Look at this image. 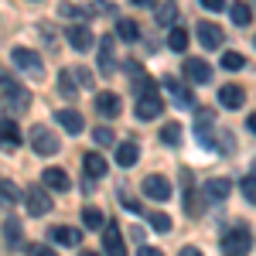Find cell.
<instances>
[{"instance_id":"obj_1","label":"cell","mask_w":256,"mask_h":256,"mask_svg":"<svg viewBox=\"0 0 256 256\" xmlns=\"http://www.w3.org/2000/svg\"><path fill=\"white\" fill-rule=\"evenodd\" d=\"M253 250V232L246 226H232L222 232V256H250Z\"/></svg>"},{"instance_id":"obj_2","label":"cell","mask_w":256,"mask_h":256,"mask_svg":"<svg viewBox=\"0 0 256 256\" xmlns=\"http://www.w3.org/2000/svg\"><path fill=\"white\" fill-rule=\"evenodd\" d=\"M0 96H4V106H7V110H14V113H24V110L31 106L28 89H24L14 76H4V79H0Z\"/></svg>"},{"instance_id":"obj_3","label":"cell","mask_w":256,"mask_h":256,"mask_svg":"<svg viewBox=\"0 0 256 256\" xmlns=\"http://www.w3.org/2000/svg\"><path fill=\"white\" fill-rule=\"evenodd\" d=\"M137 120H158L160 113H164V99H160V92H158V86L150 82L144 92H137Z\"/></svg>"},{"instance_id":"obj_4","label":"cell","mask_w":256,"mask_h":256,"mask_svg":"<svg viewBox=\"0 0 256 256\" xmlns=\"http://www.w3.org/2000/svg\"><path fill=\"white\" fill-rule=\"evenodd\" d=\"M10 58H14V65H18L24 76H31V79H44V62H41L38 52H31V48H14L10 52Z\"/></svg>"},{"instance_id":"obj_5","label":"cell","mask_w":256,"mask_h":256,"mask_svg":"<svg viewBox=\"0 0 256 256\" xmlns=\"http://www.w3.org/2000/svg\"><path fill=\"white\" fill-rule=\"evenodd\" d=\"M31 147H34V154L38 158H52V154H58V147H62V140L55 137V130H48V126H34L31 130Z\"/></svg>"},{"instance_id":"obj_6","label":"cell","mask_w":256,"mask_h":256,"mask_svg":"<svg viewBox=\"0 0 256 256\" xmlns=\"http://www.w3.org/2000/svg\"><path fill=\"white\" fill-rule=\"evenodd\" d=\"M24 202H28V212H31V216H38V218H41V216H48V212L55 208L52 195H48L41 184H31V188L24 192Z\"/></svg>"},{"instance_id":"obj_7","label":"cell","mask_w":256,"mask_h":256,"mask_svg":"<svg viewBox=\"0 0 256 256\" xmlns=\"http://www.w3.org/2000/svg\"><path fill=\"white\" fill-rule=\"evenodd\" d=\"M140 188H144V195L154 198V202H168V198L174 195V188H171V181L164 174H147L140 181Z\"/></svg>"},{"instance_id":"obj_8","label":"cell","mask_w":256,"mask_h":256,"mask_svg":"<svg viewBox=\"0 0 256 256\" xmlns=\"http://www.w3.org/2000/svg\"><path fill=\"white\" fill-rule=\"evenodd\" d=\"M164 89L171 92V99H174L178 110H192V106H195V92H192L184 82H178L174 76H164Z\"/></svg>"},{"instance_id":"obj_9","label":"cell","mask_w":256,"mask_h":256,"mask_svg":"<svg viewBox=\"0 0 256 256\" xmlns=\"http://www.w3.org/2000/svg\"><path fill=\"white\" fill-rule=\"evenodd\" d=\"M181 72H184V76H188L192 82H198V86L212 79V65H208L205 58H184V65H181Z\"/></svg>"},{"instance_id":"obj_10","label":"cell","mask_w":256,"mask_h":256,"mask_svg":"<svg viewBox=\"0 0 256 256\" xmlns=\"http://www.w3.org/2000/svg\"><path fill=\"white\" fill-rule=\"evenodd\" d=\"M48 239H52L55 246H68V250H76V246L82 242V232H79V229H72V226H52Z\"/></svg>"},{"instance_id":"obj_11","label":"cell","mask_w":256,"mask_h":256,"mask_svg":"<svg viewBox=\"0 0 256 256\" xmlns=\"http://www.w3.org/2000/svg\"><path fill=\"white\" fill-rule=\"evenodd\" d=\"M96 113H102V116H120V113H123V99L116 96V92H110V89H106V92H96Z\"/></svg>"},{"instance_id":"obj_12","label":"cell","mask_w":256,"mask_h":256,"mask_svg":"<svg viewBox=\"0 0 256 256\" xmlns=\"http://www.w3.org/2000/svg\"><path fill=\"white\" fill-rule=\"evenodd\" d=\"M102 250H106V256H126V246H123V236H120L116 222L106 226V232H102Z\"/></svg>"},{"instance_id":"obj_13","label":"cell","mask_w":256,"mask_h":256,"mask_svg":"<svg viewBox=\"0 0 256 256\" xmlns=\"http://www.w3.org/2000/svg\"><path fill=\"white\" fill-rule=\"evenodd\" d=\"M198 41H202V48H222L226 34H222V28H218V24L202 20V24H198Z\"/></svg>"},{"instance_id":"obj_14","label":"cell","mask_w":256,"mask_h":256,"mask_svg":"<svg viewBox=\"0 0 256 256\" xmlns=\"http://www.w3.org/2000/svg\"><path fill=\"white\" fill-rule=\"evenodd\" d=\"M202 195L212 198V202H226V198L232 195V181H226V178H212V181L202 184Z\"/></svg>"},{"instance_id":"obj_15","label":"cell","mask_w":256,"mask_h":256,"mask_svg":"<svg viewBox=\"0 0 256 256\" xmlns=\"http://www.w3.org/2000/svg\"><path fill=\"white\" fill-rule=\"evenodd\" d=\"M68 44H72L76 52H89V48L96 44V38H92V31H89L86 24H72V28H68Z\"/></svg>"},{"instance_id":"obj_16","label":"cell","mask_w":256,"mask_h":256,"mask_svg":"<svg viewBox=\"0 0 256 256\" xmlns=\"http://www.w3.org/2000/svg\"><path fill=\"white\" fill-rule=\"evenodd\" d=\"M55 120H58V126H62V130H68L72 137L86 130V120H82L79 110H58V113H55Z\"/></svg>"},{"instance_id":"obj_17","label":"cell","mask_w":256,"mask_h":256,"mask_svg":"<svg viewBox=\"0 0 256 256\" xmlns=\"http://www.w3.org/2000/svg\"><path fill=\"white\" fill-rule=\"evenodd\" d=\"M99 72L102 76H113L116 72V58H113V38H99Z\"/></svg>"},{"instance_id":"obj_18","label":"cell","mask_w":256,"mask_h":256,"mask_svg":"<svg viewBox=\"0 0 256 256\" xmlns=\"http://www.w3.org/2000/svg\"><path fill=\"white\" fill-rule=\"evenodd\" d=\"M218 102H222L226 110H239V106L246 102L242 86H232V82H229V86H222V89H218Z\"/></svg>"},{"instance_id":"obj_19","label":"cell","mask_w":256,"mask_h":256,"mask_svg":"<svg viewBox=\"0 0 256 256\" xmlns=\"http://www.w3.org/2000/svg\"><path fill=\"white\" fill-rule=\"evenodd\" d=\"M41 184H48L52 192H68V184H72V181H68V174H65L62 168H48V171L41 174Z\"/></svg>"},{"instance_id":"obj_20","label":"cell","mask_w":256,"mask_h":256,"mask_svg":"<svg viewBox=\"0 0 256 256\" xmlns=\"http://www.w3.org/2000/svg\"><path fill=\"white\" fill-rule=\"evenodd\" d=\"M82 164H86V174L89 178H102L106 174V158H102L99 150H86V154H82Z\"/></svg>"},{"instance_id":"obj_21","label":"cell","mask_w":256,"mask_h":256,"mask_svg":"<svg viewBox=\"0 0 256 256\" xmlns=\"http://www.w3.org/2000/svg\"><path fill=\"white\" fill-rule=\"evenodd\" d=\"M20 236H24V232H20V222L14 216H7L4 218V246H7V250H18Z\"/></svg>"},{"instance_id":"obj_22","label":"cell","mask_w":256,"mask_h":256,"mask_svg":"<svg viewBox=\"0 0 256 256\" xmlns=\"http://www.w3.org/2000/svg\"><path fill=\"white\" fill-rule=\"evenodd\" d=\"M18 147H20V126L10 116H4V150L10 154V150H18Z\"/></svg>"},{"instance_id":"obj_23","label":"cell","mask_w":256,"mask_h":256,"mask_svg":"<svg viewBox=\"0 0 256 256\" xmlns=\"http://www.w3.org/2000/svg\"><path fill=\"white\" fill-rule=\"evenodd\" d=\"M137 160H140V150H137L134 140H126V144H120V147H116V164H120V168H134Z\"/></svg>"},{"instance_id":"obj_24","label":"cell","mask_w":256,"mask_h":256,"mask_svg":"<svg viewBox=\"0 0 256 256\" xmlns=\"http://www.w3.org/2000/svg\"><path fill=\"white\" fill-rule=\"evenodd\" d=\"M229 18H232V24H236V28H246V24L253 20V10H250V4L236 0V4L229 7Z\"/></svg>"},{"instance_id":"obj_25","label":"cell","mask_w":256,"mask_h":256,"mask_svg":"<svg viewBox=\"0 0 256 256\" xmlns=\"http://www.w3.org/2000/svg\"><path fill=\"white\" fill-rule=\"evenodd\" d=\"M212 147H216L218 154H232V150H236V137H232L229 130H222V126H218V130H216V140H212Z\"/></svg>"},{"instance_id":"obj_26","label":"cell","mask_w":256,"mask_h":256,"mask_svg":"<svg viewBox=\"0 0 256 256\" xmlns=\"http://www.w3.org/2000/svg\"><path fill=\"white\" fill-rule=\"evenodd\" d=\"M76 86H79V82H76V76H72L68 68H62V72H58V92L65 99H72V96H76Z\"/></svg>"},{"instance_id":"obj_27","label":"cell","mask_w":256,"mask_h":256,"mask_svg":"<svg viewBox=\"0 0 256 256\" xmlns=\"http://www.w3.org/2000/svg\"><path fill=\"white\" fill-rule=\"evenodd\" d=\"M82 226H86V229H99V226H110V222H106V216H102L99 208L89 205V208H82Z\"/></svg>"},{"instance_id":"obj_28","label":"cell","mask_w":256,"mask_h":256,"mask_svg":"<svg viewBox=\"0 0 256 256\" xmlns=\"http://www.w3.org/2000/svg\"><path fill=\"white\" fill-rule=\"evenodd\" d=\"M168 48L184 52V48H188V31H184V28H171V31H168Z\"/></svg>"},{"instance_id":"obj_29","label":"cell","mask_w":256,"mask_h":256,"mask_svg":"<svg viewBox=\"0 0 256 256\" xmlns=\"http://www.w3.org/2000/svg\"><path fill=\"white\" fill-rule=\"evenodd\" d=\"M174 18H178V4L174 0H164L158 7V20L160 24H174Z\"/></svg>"},{"instance_id":"obj_30","label":"cell","mask_w":256,"mask_h":256,"mask_svg":"<svg viewBox=\"0 0 256 256\" xmlns=\"http://www.w3.org/2000/svg\"><path fill=\"white\" fill-rule=\"evenodd\" d=\"M116 34L120 38H126V41H137L140 38V31H137V24H134V20H116Z\"/></svg>"},{"instance_id":"obj_31","label":"cell","mask_w":256,"mask_h":256,"mask_svg":"<svg viewBox=\"0 0 256 256\" xmlns=\"http://www.w3.org/2000/svg\"><path fill=\"white\" fill-rule=\"evenodd\" d=\"M0 195H4V205H7V208H10V205H14V202H18V188H14V181H10V178H4V181H0Z\"/></svg>"},{"instance_id":"obj_32","label":"cell","mask_w":256,"mask_h":256,"mask_svg":"<svg viewBox=\"0 0 256 256\" xmlns=\"http://www.w3.org/2000/svg\"><path fill=\"white\" fill-rule=\"evenodd\" d=\"M160 140H164L168 147H178V144H181V126H178V123H168V126L160 130Z\"/></svg>"},{"instance_id":"obj_33","label":"cell","mask_w":256,"mask_h":256,"mask_svg":"<svg viewBox=\"0 0 256 256\" xmlns=\"http://www.w3.org/2000/svg\"><path fill=\"white\" fill-rule=\"evenodd\" d=\"M242 65H246V58H242L239 52H226V55H222V68H226V72H236Z\"/></svg>"},{"instance_id":"obj_34","label":"cell","mask_w":256,"mask_h":256,"mask_svg":"<svg viewBox=\"0 0 256 256\" xmlns=\"http://www.w3.org/2000/svg\"><path fill=\"white\" fill-rule=\"evenodd\" d=\"M239 192L246 195V202H250V205H256V174L242 178V181H239Z\"/></svg>"},{"instance_id":"obj_35","label":"cell","mask_w":256,"mask_h":256,"mask_svg":"<svg viewBox=\"0 0 256 256\" xmlns=\"http://www.w3.org/2000/svg\"><path fill=\"white\" fill-rule=\"evenodd\" d=\"M92 140H96V147H110V144H113V130H110V126H96V130H92Z\"/></svg>"},{"instance_id":"obj_36","label":"cell","mask_w":256,"mask_h":256,"mask_svg":"<svg viewBox=\"0 0 256 256\" xmlns=\"http://www.w3.org/2000/svg\"><path fill=\"white\" fill-rule=\"evenodd\" d=\"M62 18L86 20V18H89V10H82V7H76V4H62Z\"/></svg>"},{"instance_id":"obj_37","label":"cell","mask_w":256,"mask_h":256,"mask_svg":"<svg viewBox=\"0 0 256 256\" xmlns=\"http://www.w3.org/2000/svg\"><path fill=\"white\" fill-rule=\"evenodd\" d=\"M150 226H154L158 232H171V218L164 216V212H154V216H150Z\"/></svg>"},{"instance_id":"obj_38","label":"cell","mask_w":256,"mask_h":256,"mask_svg":"<svg viewBox=\"0 0 256 256\" xmlns=\"http://www.w3.org/2000/svg\"><path fill=\"white\" fill-rule=\"evenodd\" d=\"M72 76H76V82H79V86H86V89L92 86V72H89L86 65H79V68H72Z\"/></svg>"},{"instance_id":"obj_39","label":"cell","mask_w":256,"mask_h":256,"mask_svg":"<svg viewBox=\"0 0 256 256\" xmlns=\"http://www.w3.org/2000/svg\"><path fill=\"white\" fill-rule=\"evenodd\" d=\"M120 205H126V208H130V212H144V208H140V202H137V198L123 195V192H120Z\"/></svg>"},{"instance_id":"obj_40","label":"cell","mask_w":256,"mask_h":256,"mask_svg":"<svg viewBox=\"0 0 256 256\" xmlns=\"http://www.w3.org/2000/svg\"><path fill=\"white\" fill-rule=\"evenodd\" d=\"M198 4H202L205 10H222V7H226V0H198Z\"/></svg>"},{"instance_id":"obj_41","label":"cell","mask_w":256,"mask_h":256,"mask_svg":"<svg viewBox=\"0 0 256 256\" xmlns=\"http://www.w3.org/2000/svg\"><path fill=\"white\" fill-rule=\"evenodd\" d=\"M31 256H58L52 246H31Z\"/></svg>"},{"instance_id":"obj_42","label":"cell","mask_w":256,"mask_h":256,"mask_svg":"<svg viewBox=\"0 0 256 256\" xmlns=\"http://www.w3.org/2000/svg\"><path fill=\"white\" fill-rule=\"evenodd\" d=\"M137 256H164V253H160V250H154V246H140Z\"/></svg>"},{"instance_id":"obj_43","label":"cell","mask_w":256,"mask_h":256,"mask_svg":"<svg viewBox=\"0 0 256 256\" xmlns=\"http://www.w3.org/2000/svg\"><path fill=\"white\" fill-rule=\"evenodd\" d=\"M178 256H205V253H202L198 246H184V250H181V253H178Z\"/></svg>"},{"instance_id":"obj_44","label":"cell","mask_w":256,"mask_h":256,"mask_svg":"<svg viewBox=\"0 0 256 256\" xmlns=\"http://www.w3.org/2000/svg\"><path fill=\"white\" fill-rule=\"evenodd\" d=\"M130 4H137V7H158V0H130Z\"/></svg>"},{"instance_id":"obj_45","label":"cell","mask_w":256,"mask_h":256,"mask_svg":"<svg viewBox=\"0 0 256 256\" xmlns=\"http://www.w3.org/2000/svg\"><path fill=\"white\" fill-rule=\"evenodd\" d=\"M246 126H250V130L256 134V113H250V120H246Z\"/></svg>"},{"instance_id":"obj_46","label":"cell","mask_w":256,"mask_h":256,"mask_svg":"<svg viewBox=\"0 0 256 256\" xmlns=\"http://www.w3.org/2000/svg\"><path fill=\"white\" fill-rule=\"evenodd\" d=\"M79 256H102V253H92V250H82Z\"/></svg>"},{"instance_id":"obj_47","label":"cell","mask_w":256,"mask_h":256,"mask_svg":"<svg viewBox=\"0 0 256 256\" xmlns=\"http://www.w3.org/2000/svg\"><path fill=\"white\" fill-rule=\"evenodd\" d=\"M253 44H256V38H253Z\"/></svg>"}]
</instances>
